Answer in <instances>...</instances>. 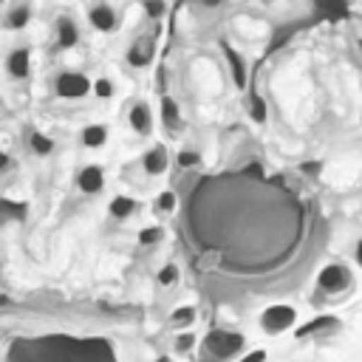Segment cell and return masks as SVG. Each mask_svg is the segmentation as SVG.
<instances>
[{"label": "cell", "mask_w": 362, "mask_h": 362, "mask_svg": "<svg viewBox=\"0 0 362 362\" xmlns=\"http://www.w3.org/2000/svg\"><path fill=\"white\" fill-rule=\"evenodd\" d=\"M6 362H116L105 342L74 337H20L8 345Z\"/></svg>", "instance_id": "6da1fadb"}, {"label": "cell", "mask_w": 362, "mask_h": 362, "mask_svg": "<svg viewBox=\"0 0 362 362\" xmlns=\"http://www.w3.org/2000/svg\"><path fill=\"white\" fill-rule=\"evenodd\" d=\"M201 345V362H232L240 354H246V337L232 328H212L204 334Z\"/></svg>", "instance_id": "7a4b0ae2"}, {"label": "cell", "mask_w": 362, "mask_h": 362, "mask_svg": "<svg viewBox=\"0 0 362 362\" xmlns=\"http://www.w3.org/2000/svg\"><path fill=\"white\" fill-rule=\"evenodd\" d=\"M354 288V272L342 260H331L317 272V291L325 300H345Z\"/></svg>", "instance_id": "3957f363"}, {"label": "cell", "mask_w": 362, "mask_h": 362, "mask_svg": "<svg viewBox=\"0 0 362 362\" xmlns=\"http://www.w3.org/2000/svg\"><path fill=\"white\" fill-rule=\"evenodd\" d=\"M297 320H300V311L291 305V303H272L260 311L257 322H260V331L266 337H280V334H288L297 328Z\"/></svg>", "instance_id": "277c9868"}, {"label": "cell", "mask_w": 362, "mask_h": 362, "mask_svg": "<svg viewBox=\"0 0 362 362\" xmlns=\"http://www.w3.org/2000/svg\"><path fill=\"white\" fill-rule=\"evenodd\" d=\"M342 331V322L334 317V314H320V317H311L308 322H303L300 328H294V334L300 339H331L334 334Z\"/></svg>", "instance_id": "5b68a950"}, {"label": "cell", "mask_w": 362, "mask_h": 362, "mask_svg": "<svg viewBox=\"0 0 362 362\" xmlns=\"http://www.w3.org/2000/svg\"><path fill=\"white\" fill-rule=\"evenodd\" d=\"M90 85L93 82L85 74H79V71H62L54 79V90L62 99H82V96H88L90 93Z\"/></svg>", "instance_id": "8992f818"}, {"label": "cell", "mask_w": 362, "mask_h": 362, "mask_svg": "<svg viewBox=\"0 0 362 362\" xmlns=\"http://www.w3.org/2000/svg\"><path fill=\"white\" fill-rule=\"evenodd\" d=\"M88 23H90L96 31L110 34V31H116V28H119V11H116L110 3L96 0V3H90V6H88Z\"/></svg>", "instance_id": "52a82bcc"}, {"label": "cell", "mask_w": 362, "mask_h": 362, "mask_svg": "<svg viewBox=\"0 0 362 362\" xmlns=\"http://www.w3.org/2000/svg\"><path fill=\"white\" fill-rule=\"evenodd\" d=\"M130 68H150L156 59V40L153 37H136L124 54Z\"/></svg>", "instance_id": "ba28073f"}, {"label": "cell", "mask_w": 362, "mask_h": 362, "mask_svg": "<svg viewBox=\"0 0 362 362\" xmlns=\"http://www.w3.org/2000/svg\"><path fill=\"white\" fill-rule=\"evenodd\" d=\"M141 170H144L150 178L164 175V173L170 170V150H167V144H161V141L150 144L147 153L141 156Z\"/></svg>", "instance_id": "9c48e42d"}, {"label": "cell", "mask_w": 362, "mask_h": 362, "mask_svg": "<svg viewBox=\"0 0 362 362\" xmlns=\"http://www.w3.org/2000/svg\"><path fill=\"white\" fill-rule=\"evenodd\" d=\"M153 110L147 102H133L130 110H127V124L136 136H150L153 133Z\"/></svg>", "instance_id": "30bf717a"}, {"label": "cell", "mask_w": 362, "mask_h": 362, "mask_svg": "<svg viewBox=\"0 0 362 362\" xmlns=\"http://www.w3.org/2000/svg\"><path fill=\"white\" fill-rule=\"evenodd\" d=\"M76 187L85 192V195H96L105 189V170L99 164H85L76 175Z\"/></svg>", "instance_id": "8fae6325"}, {"label": "cell", "mask_w": 362, "mask_h": 362, "mask_svg": "<svg viewBox=\"0 0 362 362\" xmlns=\"http://www.w3.org/2000/svg\"><path fill=\"white\" fill-rule=\"evenodd\" d=\"M54 42H57V48H74L79 42V28H76L74 17H68V14L57 17V23H54Z\"/></svg>", "instance_id": "7c38bea8"}, {"label": "cell", "mask_w": 362, "mask_h": 362, "mask_svg": "<svg viewBox=\"0 0 362 362\" xmlns=\"http://www.w3.org/2000/svg\"><path fill=\"white\" fill-rule=\"evenodd\" d=\"M28 68H31V54H28L25 45H17L6 54V71H8L11 79H25Z\"/></svg>", "instance_id": "4fadbf2b"}, {"label": "cell", "mask_w": 362, "mask_h": 362, "mask_svg": "<svg viewBox=\"0 0 362 362\" xmlns=\"http://www.w3.org/2000/svg\"><path fill=\"white\" fill-rule=\"evenodd\" d=\"M158 116H161V122H164V127L167 130H181L184 127V116H181V107H178V102L173 99V96H161V107H158Z\"/></svg>", "instance_id": "5bb4252c"}, {"label": "cell", "mask_w": 362, "mask_h": 362, "mask_svg": "<svg viewBox=\"0 0 362 362\" xmlns=\"http://www.w3.org/2000/svg\"><path fill=\"white\" fill-rule=\"evenodd\" d=\"M195 320H198V308L189 305V303L175 305V308L170 311V328H173V331H187V328L195 325Z\"/></svg>", "instance_id": "9a60e30c"}, {"label": "cell", "mask_w": 362, "mask_h": 362, "mask_svg": "<svg viewBox=\"0 0 362 362\" xmlns=\"http://www.w3.org/2000/svg\"><path fill=\"white\" fill-rule=\"evenodd\" d=\"M107 212L116 221H127V218H133L139 212V201L130 198V195H113V201L107 204Z\"/></svg>", "instance_id": "2e32d148"}, {"label": "cell", "mask_w": 362, "mask_h": 362, "mask_svg": "<svg viewBox=\"0 0 362 362\" xmlns=\"http://www.w3.org/2000/svg\"><path fill=\"white\" fill-rule=\"evenodd\" d=\"M221 51H223V57H226V62H229V71H232V79H235V85L238 88H246V62H243V57L232 48V45H221Z\"/></svg>", "instance_id": "e0dca14e"}, {"label": "cell", "mask_w": 362, "mask_h": 362, "mask_svg": "<svg viewBox=\"0 0 362 362\" xmlns=\"http://www.w3.org/2000/svg\"><path fill=\"white\" fill-rule=\"evenodd\" d=\"M28 20H31V6H28V0H17V3L6 11V25H8V28H14V31L25 28V25H28Z\"/></svg>", "instance_id": "ac0fdd59"}, {"label": "cell", "mask_w": 362, "mask_h": 362, "mask_svg": "<svg viewBox=\"0 0 362 362\" xmlns=\"http://www.w3.org/2000/svg\"><path fill=\"white\" fill-rule=\"evenodd\" d=\"M317 14L325 20H339L348 14V0H311Z\"/></svg>", "instance_id": "d6986e66"}, {"label": "cell", "mask_w": 362, "mask_h": 362, "mask_svg": "<svg viewBox=\"0 0 362 362\" xmlns=\"http://www.w3.org/2000/svg\"><path fill=\"white\" fill-rule=\"evenodd\" d=\"M79 136H82V144H85L88 150H99V147H105V141H107V127H105V124H85Z\"/></svg>", "instance_id": "ffe728a7"}, {"label": "cell", "mask_w": 362, "mask_h": 362, "mask_svg": "<svg viewBox=\"0 0 362 362\" xmlns=\"http://www.w3.org/2000/svg\"><path fill=\"white\" fill-rule=\"evenodd\" d=\"M198 337L187 328V331H175V337H173V356H187V354H192L195 348H198Z\"/></svg>", "instance_id": "44dd1931"}, {"label": "cell", "mask_w": 362, "mask_h": 362, "mask_svg": "<svg viewBox=\"0 0 362 362\" xmlns=\"http://www.w3.org/2000/svg\"><path fill=\"white\" fill-rule=\"evenodd\" d=\"M175 206H178V195H175L173 189H161V192L153 198V212H156L158 218L173 215V212H175Z\"/></svg>", "instance_id": "7402d4cb"}, {"label": "cell", "mask_w": 362, "mask_h": 362, "mask_svg": "<svg viewBox=\"0 0 362 362\" xmlns=\"http://www.w3.org/2000/svg\"><path fill=\"white\" fill-rule=\"evenodd\" d=\"M246 110H249L252 122H257V124L266 122V102H263L260 93H249V96H246Z\"/></svg>", "instance_id": "603a6c76"}, {"label": "cell", "mask_w": 362, "mask_h": 362, "mask_svg": "<svg viewBox=\"0 0 362 362\" xmlns=\"http://www.w3.org/2000/svg\"><path fill=\"white\" fill-rule=\"evenodd\" d=\"M178 277H181V269H178L175 263H164V266L158 269V274H156L158 286H164V288H173V286L178 283Z\"/></svg>", "instance_id": "cb8c5ba5"}, {"label": "cell", "mask_w": 362, "mask_h": 362, "mask_svg": "<svg viewBox=\"0 0 362 362\" xmlns=\"http://www.w3.org/2000/svg\"><path fill=\"white\" fill-rule=\"evenodd\" d=\"M136 240H139L141 246H156V243L164 240V226H144V229H139Z\"/></svg>", "instance_id": "d4e9b609"}, {"label": "cell", "mask_w": 362, "mask_h": 362, "mask_svg": "<svg viewBox=\"0 0 362 362\" xmlns=\"http://www.w3.org/2000/svg\"><path fill=\"white\" fill-rule=\"evenodd\" d=\"M28 147H31L34 153H40V156H48V153L54 150V141H51L48 136H42V133H31V136H28Z\"/></svg>", "instance_id": "484cf974"}, {"label": "cell", "mask_w": 362, "mask_h": 362, "mask_svg": "<svg viewBox=\"0 0 362 362\" xmlns=\"http://www.w3.org/2000/svg\"><path fill=\"white\" fill-rule=\"evenodd\" d=\"M141 6L150 20H161L167 14V0H141Z\"/></svg>", "instance_id": "4316f807"}, {"label": "cell", "mask_w": 362, "mask_h": 362, "mask_svg": "<svg viewBox=\"0 0 362 362\" xmlns=\"http://www.w3.org/2000/svg\"><path fill=\"white\" fill-rule=\"evenodd\" d=\"M90 90H93L99 99H110V96H113V82H110L107 76H99V79L90 85Z\"/></svg>", "instance_id": "83f0119b"}, {"label": "cell", "mask_w": 362, "mask_h": 362, "mask_svg": "<svg viewBox=\"0 0 362 362\" xmlns=\"http://www.w3.org/2000/svg\"><path fill=\"white\" fill-rule=\"evenodd\" d=\"M232 362H266V351H263V348H252V351L240 354V356L232 359Z\"/></svg>", "instance_id": "f1b7e54d"}, {"label": "cell", "mask_w": 362, "mask_h": 362, "mask_svg": "<svg viewBox=\"0 0 362 362\" xmlns=\"http://www.w3.org/2000/svg\"><path fill=\"white\" fill-rule=\"evenodd\" d=\"M198 161H201V156H198L195 150H181V153H178V164H181V167H195Z\"/></svg>", "instance_id": "f546056e"}, {"label": "cell", "mask_w": 362, "mask_h": 362, "mask_svg": "<svg viewBox=\"0 0 362 362\" xmlns=\"http://www.w3.org/2000/svg\"><path fill=\"white\" fill-rule=\"evenodd\" d=\"M354 257H356V266L362 269V238L354 243Z\"/></svg>", "instance_id": "4dcf8cb0"}, {"label": "cell", "mask_w": 362, "mask_h": 362, "mask_svg": "<svg viewBox=\"0 0 362 362\" xmlns=\"http://www.w3.org/2000/svg\"><path fill=\"white\" fill-rule=\"evenodd\" d=\"M6 167H8V156H6V153H3V150H0V173H3V170H6Z\"/></svg>", "instance_id": "1f68e13d"}, {"label": "cell", "mask_w": 362, "mask_h": 362, "mask_svg": "<svg viewBox=\"0 0 362 362\" xmlns=\"http://www.w3.org/2000/svg\"><path fill=\"white\" fill-rule=\"evenodd\" d=\"M198 3H204V6H218V3H223V0H198Z\"/></svg>", "instance_id": "d6a6232c"}, {"label": "cell", "mask_w": 362, "mask_h": 362, "mask_svg": "<svg viewBox=\"0 0 362 362\" xmlns=\"http://www.w3.org/2000/svg\"><path fill=\"white\" fill-rule=\"evenodd\" d=\"M156 362H173V356H158Z\"/></svg>", "instance_id": "836d02e7"}, {"label": "cell", "mask_w": 362, "mask_h": 362, "mask_svg": "<svg viewBox=\"0 0 362 362\" xmlns=\"http://www.w3.org/2000/svg\"><path fill=\"white\" fill-rule=\"evenodd\" d=\"M359 51H362V45H359Z\"/></svg>", "instance_id": "e575fe53"}, {"label": "cell", "mask_w": 362, "mask_h": 362, "mask_svg": "<svg viewBox=\"0 0 362 362\" xmlns=\"http://www.w3.org/2000/svg\"><path fill=\"white\" fill-rule=\"evenodd\" d=\"M0 3H3V0H0Z\"/></svg>", "instance_id": "d590c367"}]
</instances>
